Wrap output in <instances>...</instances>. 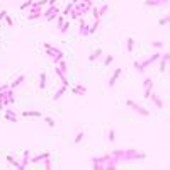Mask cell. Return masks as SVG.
<instances>
[{"label":"cell","mask_w":170,"mask_h":170,"mask_svg":"<svg viewBox=\"0 0 170 170\" xmlns=\"http://www.w3.org/2000/svg\"><path fill=\"white\" fill-rule=\"evenodd\" d=\"M72 93H76V95H85V93H87V87L82 85V83H76V85H73Z\"/></svg>","instance_id":"14"},{"label":"cell","mask_w":170,"mask_h":170,"mask_svg":"<svg viewBox=\"0 0 170 170\" xmlns=\"http://www.w3.org/2000/svg\"><path fill=\"white\" fill-rule=\"evenodd\" d=\"M10 89V83H4V85H0V92H4V90Z\"/></svg>","instance_id":"41"},{"label":"cell","mask_w":170,"mask_h":170,"mask_svg":"<svg viewBox=\"0 0 170 170\" xmlns=\"http://www.w3.org/2000/svg\"><path fill=\"white\" fill-rule=\"evenodd\" d=\"M5 112H4V119L5 121H8V123H17L19 121V117H17V114H15V110L14 109H8V107H5Z\"/></svg>","instance_id":"8"},{"label":"cell","mask_w":170,"mask_h":170,"mask_svg":"<svg viewBox=\"0 0 170 170\" xmlns=\"http://www.w3.org/2000/svg\"><path fill=\"white\" fill-rule=\"evenodd\" d=\"M31 151L29 150H24V155H22V162H19V165H21V170H24V168H27L29 167V163H31Z\"/></svg>","instance_id":"10"},{"label":"cell","mask_w":170,"mask_h":170,"mask_svg":"<svg viewBox=\"0 0 170 170\" xmlns=\"http://www.w3.org/2000/svg\"><path fill=\"white\" fill-rule=\"evenodd\" d=\"M107 138H109V143H114V140H116V131H114V129H109Z\"/></svg>","instance_id":"32"},{"label":"cell","mask_w":170,"mask_h":170,"mask_svg":"<svg viewBox=\"0 0 170 170\" xmlns=\"http://www.w3.org/2000/svg\"><path fill=\"white\" fill-rule=\"evenodd\" d=\"M78 34H80L82 38H87V36H90V25L87 24V21H85L83 17H80V19H78Z\"/></svg>","instance_id":"7"},{"label":"cell","mask_w":170,"mask_h":170,"mask_svg":"<svg viewBox=\"0 0 170 170\" xmlns=\"http://www.w3.org/2000/svg\"><path fill=\"white\" fill-rule=\"evenodd\" d=\"M143 85H144L143 97H144V99H150V95H151V92H153V80H151V78H144V80H143Z\"/></svg>","instance_id":"9"},{"label":"cell","mask_w":170,"mask_h":170,"mask_svg":"<svg viewBox=\"0 0 170 170\" xmlns=\"http://www.w3.org/2000/svg\"><path fill=\"white\" fill-rule=\"evenodd\" d=\"M170 59V53H163V55H160V72H165L167 70V63H168Z\"/></svg>","instance_id":"12"},{"label":"cell","mask_w":170,"mask_h":170,"mask_svg":"<svg viewBox=\"0 0 170 170\" xmlns=\"http://www.w3.org/2000/svg\"><path fill=\"white\" fill-rule=\"evenodd\" d=\"M121 73H123V68H116L114 70V73H112V75H110V78H109V87H114L116 85V82L119 80V76H121Z\"/></svg>","instance_id":"11"},{"label":"cell","mask_w":170,"mask_h":170,"mask_svg":"<svg viewBox=\"0 0 170 170\" xmlns=\"http://www.w3.org/2000/svg\"><path fill=\"white\" fill-rule=\"evenodd\" d=\"M112 59H114V58H112V56H106V59H104V66H109V65L110 63H112Z\"/></svg>","instance_id":"37"},{"label":"cell","mask_w":170,"mask_h":170,"mask_svg":"<svg viewBox=\"0 0 170 170\" xmlns=\"http://www.w3.org/2000/svg\"><path fill=\"white\" fill-rule=\"evenodd\" d=\"M5 14H7V10H2V12H0V21L5 17Z\"/></svg>","instance_id":"42"},{"label":"cell","mask_w":170,"mask_h":170,"mask_svg":"<svg viewBox=\"0 0 170 170\" xmlns=\"http://www.w3.org/2000/svg\"><path fill=\"white\" fill-rule=\"evenodd\" d=\"M126 106L129 107V109H131V110H134L136 114H140V116H144V117H148V116H150V110L146 109V107L140 106L138 102L131 100V99H127V100H126Z\"/></svg>","instance_id":"4"},{"label":"cell","mask_w":170,"mask_h":170,"mask_svg":"<svg viewBox=\"0 0 170 170\" xmlns=\"http://www.w3.org/2000/svg\"><path fill=\"white\" fill-rule=\"evenodd\" d=\"M55 72H56V75H58V78L61 80V83H63V85H66V87H68V78H66V73H63V72H61V70H59L58 66H55Z\"/></svg>","instance_id":"17"},{"label":"cell","mask_w":170,"mask_h":170,"mask_svg":"<svg viewBox=\"0 0 170 170\" xmlns=\"http://www.w3.org/2000/svg\"><path fill=\"white\" fill-rule=\"evenodd\" d=\"M32 2H34V0H25L24 4L21 5V10H27V8H29L31 5H32Z\"/></svg>","instance_id":"31"},{"label":"cell","mask_w":170,"mask_h":170,"mask_svg":"<svg viewBox=\"0 0 170 170\" xmlns=\"http://www.w3.org/2000/svg\"><path fill=\"white\" fill-rule=\"evenodd\" d=\"M151 46L155 48V49H163V46H165V44H163L162 41H151Z\"/></svg>","instance_id":"30"},{"label":"cell","mask_w":170,"mask_h":170,"mask_svg":"<svg viewBox=\"0 0 170 170\" xmlns=\"http://www.w3.org/2000/svg\"><path fill=\"white\" fill-rule=\"evenodd\" d=\"M160 51H157V53H153V55H150L146 59H143V61H134V70L136 72H140V73H143L144 70H148L150 68V65H153V63H157L158 59H160Z\"/></svg>","instance_id":"2"},{"label":"cell","mask_w":170,"mask_h":170,"mask_svg":"<svg viewBox=\"0 0 170 170\" xmlns=\"http://www.w3.org/2000/svg\"><path fill=\"white\" fill-rule=\"evenodd\" d=\"M44 53L49 56L51 61H53L55 65L58 63L59 59H63V51L59 49V48L53 46V44H49V42H44Z\"/></svg>","instance_id":"3"},{"label":"cell","mask_w":170,"mask_h":170,"mask_svg":"<svg viewBox=\"0 0 170 170\" xmlns=\"http://www.w3.org/2000/svg\"><path fill=\"white\" fill-rule=\"evenodd\" d=\"M7 162H8V163H10L12 167H15V168H19V170H21V165H19V162H17L15 158L12 157V155H7Z\"/></svg>","instance_id":"24"},{"label":"cell","mask_w":170,"mask_h":170,"mask_svg":"<svg viewBox=\"0 0 170 170\" xmlns=\"http://www.w3.org/2000/svg\"><path fill=\"white\" fill-rule=\"evenodd\" d=\"M110 155L117 158V162H136V160L146 158V153L138 151V150H134V148H131V150H114Z\"/></svg>","instance_id":"1"},{"label":"cell","mask_w":170,"mask_h":170,"mask_svg":"<svg viewBox=\"0 0 170 170\" xmlns=\"http://www.w3.org/2000/svg\"><path fill=\"white\" fill-rule=\"evenodd\" d=\"M72 7H73V4H72V2H70L68 5H65V8L61 10V15H68V14H70V10H72Z\"/></svg>","instance_id":"29"},{"label":"cell","mask_w":170,"mask_h":170,"mask_svg":"<svg viewBox=\"0 0 170 170\" xmlns=\"http://www.w3.org/2000/svg\"><path fill=\"white\" fill-rule=\"evenodd\" d=\"M8 90V89H7ZM7 90H4V92H0V109L4 110L7 106H10L8 104V99H7Z\"/></svg>","instance_id":"15"},{"label":"cell","mask_w":170,"mask_h":170,"mask_svg":"<svg viewBox=\"0 0 170 170\" xmlns=\"http://www.w3.org/2000/svg\"><path fill=\"white\" fill-rule=\"evenodd\" d=\"M46 157H49V153H39V155H36V157H31V163H34V165H36V163H39V162H42L44 160V158Z\"/></svg>","instance_id":"18"},{"label":"cell","mask_w":170,"mask_h":170,"mask_svg":"<svg viewBox=\"0 0 170 170\" xmlns=\"http://www.w3.org/2000/svg\"><path fill=\"white\" fill-rule=\"evenodd\" d=\"M78 2H80V0H72V4H78Z\"/></svg>","instance_id":"44"},{"label":"cell","mask_w":170,"mask_h":170,"mask_svg":"<svg viewBox=\"0 0 170 170\" xmlns=\"http://www.w3.org/2000/svg\"><path fill=\"white\" fill-rule=\"evenodd\" d=\"M46 78H48V75L44 72H41V75H39V90L46 89Z\"/></svg>","instance_id":"21"},{"label":"cell","mask_w":170,"mask_h":170,"mask_svg":"<svg viewBox=\"0 0 170 170\" xmlns=\"http://www.w3.org/2000/svg\"><path fill=\"white\" fill-rule=\"evenodd\" d=\"M100 55H102V49H95V51L92 53V55L89 56V61H90V63H93V61H95V59H97Z\"/></svg>","instance_id":"25"},{"label":"cell","mask_w":170,"mask_h":170,"mask_svg":"<svg viewBox=\"0 0 170 170\" xmlns=\"http://www.w3.org/2000/svg\"><path fill=\"white\" fill-rule=\"evenodd\" d=\"M170 21V17L168 15H165V17H162L160 21H158V25H167V22Z\"/></svg>","instance_id":"36"},{"label":"cell","mask_w":170,"mask_h":170,"mask_svg":"<svg viewBox=\"0 0 170 170\" xmlns=\"http://www.w3.org/2000/svg\"><path fill=\"white\" fill-rule=\"evenodd\" d=\"M126 49H127V53H133V51H134V39H133V38H127Z\"/></svg>","instance_id":"23"},{"label":"cell","mask_w":170,"mask_h":170,"mask_svg":"<svg viewBox=\"0 0 170 170\" xmlns=\"http://www.w3.org/2000/svg\"><path fill=\"white\" fill-rule=\"evenodd\" d=\"M59 14H61V8H59V7H56V5H48V8H46V10H42V17H46V19H48V22L55 21V19H56V15H59Z\"/></svg>","instance_id":"5"},{"label":"cell","mask_w":170,"mask_h":170,"mask_svg":"<svg viewBox=\"0 0 170 170\" xmlns=\"http://www.w3.org/2000/svg\"><path fill=\"white\" fill-rule=\"evenodd\" d=\"M83 136H85L83 133H78V134L75 136V144H78V143H80V141L83 140Z\"/></svg>","instance_id":"38"},{"label":"cell","mask_w":170,"mask_h":170,"mask_svg":"<svg viewBox=\"0 0 170 170\" xmlns=\"http://www.w3.org/2000/svg\"><path fill=\"white\" fill-rule=\"evenodd\" d=\"M44 168H46V170H49V168H51V160H49V157L44 158Z\"/></svg>","instance_id":"39"},{"label":"cell","mask_w":170,"mask_h":170,"mask_svg":"<svg viewBox=\"0 0 170 170\" xmlns=\"http://www.w3.org/2000/svg\"><path fill=\"white\" fill-rule=\"evenodd\" d=\"M109 157H110V153H106V155H102V157H93V158H92V167H93L95 170H102Z\"/></svg>","instance_id":"6"},{"label":"cell","mask_w":170,"mask_h":170,"mask_svg":"<svg viewBox=\"0 0 170 170\" xmlns=\"http://www.w3.org/2000/svg\"><path fill=\"white\" fill-rule=\"evenodd\" d=\"M66 90H68L66 85H61V89H58V90H56V93L53 95V100H59V99L65 95V92H66Z\"/></svg>","instance_id":"19"},{"label":"cell","mask_w":170,"mask_h":170,"mask_svg":"<svg viewBox=\"0 0 170 170\" xmlns=\"http://www.w3.org/2000/svg\"><path fill=\"white\" fill-rule=\"evenodd\" d=\"M24 80H25V76H24V75H19V76H17V78H15V80H14L12 83H10V89H15L17 85L24 83Z\"/></svg>","instance_id":"22"},{"label":"cell","mask_w":170,"mask_h":170,"mask_svg":"<svg viewBox=\"0 0 170 170\" xmlns=\"http://www.w3.org/2000/svg\"><path fill=\"white\" fill-rule=\"evenodd\" d=\"M44 123H46L49 127H55V124H56V123H55V119H53V117H48V116L44 117Z\"/></svg>","instance_id":"33"},{"label":"cell","mask_w":170,"mask_h":170,"mask_svg":"<svg viewBox=\"0 0 170 170\" xmlns=\"http://www.w3.org/2000/svg\"><path fill=\"white\" fill-rule=\"evenodd\" d=\"M68 29H70V22H66V21H65L63 24L59 25V32H61V34L68 32Z\"/></svg>","instance_id":"27"},{"label":"cell","mask_w":170,"mask_h":170,"mask_svg":"<svg viewBox=\"0 0 170 170\" xmlns=\"http://www.w3.org/2000/svg\"><path fill=\"white\" fill-rule=\"evenodd\" d=\"M4 19H5V24H7L8 27H12V25H14V19H12L10 15H7V14H5V17H4Z\"/></svg>","instance_id":"34"},{"label":"cell","mask_w":170,"mask_h":170,"mask_svg":"<svg viewBox=\"0 0 170 170\" xmlns=\"http://www.w3.org/2000/svg\"><path fill=\"white\" fill-rule=\"evenodd\" d=\"M7 99H8V104H10V106H14V102H15V97H14V90H12V89H8V90H7Z\"/></svg>","instance_id":"26"},{"label":"cell","mask_w":170,"mask_h":170,"mask_svg":"<svg viewBox=\"0 0 170 170\" xmlns=\"http://www.w3.org/2000/svg\"><path fill=\"white\" fill-rule=\"evenodd\" d=\"M168 4V0H146L144 5H148V7H163V5Z\"/></svg>","instance_id":"13"},{"label":"cell","mask_w":170,"mask_h":170,"mask_svg":"<svg viewBox=\"0 0 170 170\" xmlns=\"http://www.w3.org/2000/svg\"><path fill=\"white\" fill-rule=\"evenodd\" d=\"M90 10H92V15H93V19H97V17H100V15H99V10H97V8H90Z\"/></svg>","instance_id":"40"},{"label":"cell","mask_w":170,"mask_h":170,"mask_svg":"<svg viewBox=\"0 0 170 170\" xmlns=\"http://www.w3.org/2000/svg\"><path fill=\"white\" fill-rule=\"evenodd\" d=\"M97 10H99V15H104V14L109 12V5L104 4V5H100V8H97Z\"/></svg>","instance_id":"28"},{"label":"cell","mask_w":170,"mask_h":170,"mask_svg":"<svg viewBox=\"0 0 170 170\" xmlns=\"http://www.w3.org/2000/svg\"><path fill=\"white\" fill-rule=\"evenodd\" d=\"M150 99L153 100V104H155V106H157L158 109H162V107H163V100H162V97H158V95H157V92H151Z\"/></svg>","instance_id":"16"},{"label":"cell","mask_w":170,"mask_h":170,"mask_svg":"<svg viewBox=\"0 0 170 170\" xmlns=\"http://www.w3.org/2000/svg\"><path fill=\"white\" fill-rule=\"evenodd\" d=\"M56 2L58 0H48V5H56Z\"/></svg>","instance_id":"43"},{"label":"cell","mask_w":170,"mask_h":170,"mask_svg":"<svg viewBox=\"0 0 170 170\" xmlns=\"http://www.w3.org/2000/svg\"><path fill=\"white\" fill-rule=\"evenodd\" d=\"M56 22H58V24H56V27L59 29V25L65 22V15H61V14H59V15H56Z\"/></svg>","instance_id":"35"},{"label":"cell","mask_w":170,"mask_h":170,"mask_svg":"<svg viewBox=\"0 0 170 170\" xmlns=\"http://www.w3.org/2000/svg\"><path fill=\"white\" fill-rule=\"evenodd\" d=\"M41 112L39 110H24L22 112V117H41Z\"/></svg>","instance_id":"20"}]
</instances>
